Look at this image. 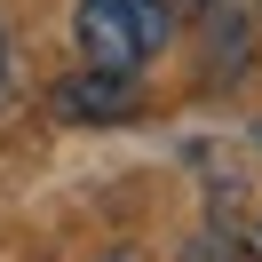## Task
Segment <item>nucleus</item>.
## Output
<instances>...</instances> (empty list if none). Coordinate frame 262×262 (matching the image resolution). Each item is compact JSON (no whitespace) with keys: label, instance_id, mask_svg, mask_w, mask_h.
Returning a JSON list of instances; mask_svg holds the SVG:
<instances>
[{"label":"nucleus","instance_id":"obj_1","mask_svg":"<svg viewBox=\"0 0 262 262\" xmlns=\"http://www.w3.org/2000/svg\"><path fill=\"white\" fill-rule=\"evenodd\" d=\"M72 32H80V56L96 72H143L151 64L143 32H135V16H127V0H80Z\"/></svg>","mask_w":262,"mask_h":262},{"label":"nucleus","instance_id":"obj_2","mask_svg":"<svg viewBox=\"0 0 262 262\" xmlns=\"http://www.w3.org/2000/svg\"><path fill=\"white\" fill-rule=\"evenodd\" d=\"M56 119H72V127H119V119H135V72H72V80H56Z\"/></svg>","mask_w":262,"mask_h":262},{"label":"nucleus","instance_id":"obj_3","mask_svg":"<svg viewBox=\"0 0 262 262\" xmlns=\"http://www.w3.org/2000/svg\"><path fill=\"white\" fill-rule=\"evenodd\" d=\"M207 56H214V80H238L246 72V16L230 8V0L207 8Z\"/></svg>","mask_w":262,"mask_h":262},{"label":"nucleus","instance_id":"obj_4","mask_svg":"<svg viewBox=\"0 0 262 262\" xmlns=\"http://www.w3.org/2000/svg\"><path fill=\"white\" fill-rule=\"evenodd\" d=\"M183 262H254V254H246L238 230H199V238L183 246Z\"/></svg>","mask_w":262,"mask_h":262},{"label":"nucleus","instance_id":"obj_5","mask_svg":"<svg viewBox=\"0 0 262 262\" xmlns=\"http://www.w3.org/2000/svg\"><path fill=\"white\" fill-rule=\"evenodd\" d=\"M127 16H135V32H143V48L159 56L167 48V0H127Z\"/></svg>","mask_w":262,"mask_h":262},{"label":"nucleus","instance_id":"obj_6","mask_svg":"<svg viewBox=\"0 0 262 262\" xmlns=\"http://www.w3.org/2000/svg\"><path fill=\"white\" fill-rule=\"evenodd\" d=\"M0 80H8V24H0Z\"/></svg>","mask_w":262,"mask_h":262}]
</instances>
